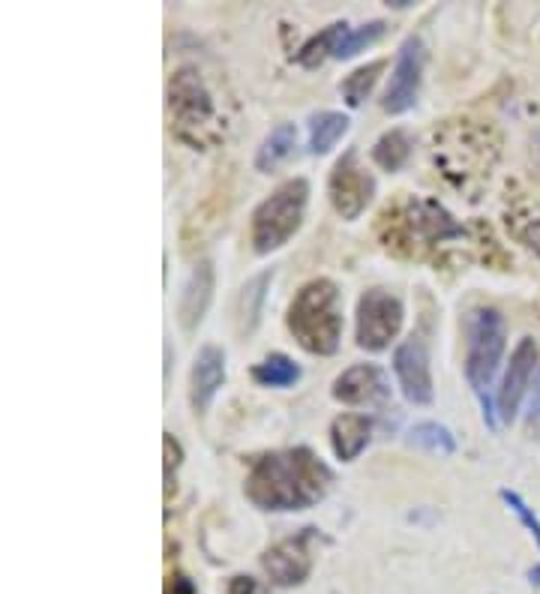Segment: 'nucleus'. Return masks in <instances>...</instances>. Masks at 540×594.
Instances as JSON below:
<instances>
[{"label":"nucleus","instance_id":"obj_1","mask_svg":"<svg viewBox=\"0 0 540 594\" xmlns=\"http://www.w3.org/2000/svg\"><path fill=\"white\" fill-rule=\"evenodd\" d=\"M334 487V471L310 447H288L253 459L243 480L246 502L265 514L310 511Z\"/></svg>","mask_w":540,"mask_h":594},{"label":"nucleus","instance_id":"obj_2","mask_svg":"<svg viewBox=\"0 0 540 594\" xmlns=\"http://www.w3.org/2000/svg\"><path fill=\"white\" fill-rule=\"evenodd\" d=\"M381 243L403 259H424L438 243L466 238L457 219L436 198H400L381 210L379 217Z\"/></svg>","mask_w":540,"mask_h":594},{"label":"nucleus","instance_id":"obj_3","mask_svg":"<svg viewBox=\"0 0 540 594\" xmlns=\"http://www.w3.org/2000/svg\"><path fill=\"white\" fill-rule=\"evenodd\" d=\"M286 328L295 343L315 357H331L343 345V292L334 279L315 276L298 288L286 312Z\"/></svg>","mask_w":540,"mask_h":594},{"label":"nucleus","instance_id":"obj_4","mask_svg":"<svg viewBox=\"0 0 540 594\" xmlns=\"http://www.w3.org/2000/svg\"><path fill=\"white\" fill-rule=\"evenodd\" d=\"M507 349V321L495 307H474L466 316V361L462 373L472 388L474 400L481 402L486 430L498 426V412L493 405V385Z\"/></svg>","mask_w":540,"mask_h":594},{"label":"nucleus","instance_id":"obj_5","mask_svg":"<svg viewBox=\"0 0 540 594\" xmlns=\"http://www.w3.org/2000/svg\"><path fill=\"white\" fill-rule=\"evenodd\" d=\"M307 205H310L307 178H288L267 198H262L250 217V243H253L255 255H271V252L283 250L303 226Z\"/></svg>","mask_w":540,"mask_h":594},{"label":"nucleus","instance_id":"obj_6","mask_svg":"<svg viewBox=\"0 0 540 594\" xmlns=\"http://www.w3.org/2000/svg\"><path fill=\"white\" fill-rule=\"evenodd\" d=\"M165 100H169L174 136L193 148H205L207 136L217 124V103L214 93L207 91L202 72L196 67L174 69L165 88Z\"/></svg>","mask_w":540,"mask_h":594},{"label":"nucleus","instance_id":"obj_7","mask_svg":"<svg viewBox=\"0 0 540 594\" xmlns=\"http://www.w3.org/2000/svg\"><path fill=\"white\" fill-rule=\"evenodd\" d=\"M405 324V307L400 295H393L391 288H367L357 297L355 312V340L357 349H364L369 355L388 352L391 343L400 336Z\"/></svg>","mask_w":540,"mask_h":594},{"label":"nucleus","instance_id":"obj_8","mask_svg":"<svg viewBox=\"0 0 540 594\" xmlns=\"http://www.w3.org/2000/svg\"><path fill=\"white\" fill-rule=\"evenodd\" d=\"M328 198L334 214L345 222H355L364 217V210L372 205L376 198V178L367 165L360 162L357 148H348L334 162V169L328 174Z\"/></svg>","mask_w":540,"mask_h":594},{"label":"nucleus","instance_id":"obj_9","mask_svg":"<svg viewBox=\"0 0 540 594\" xmlns=\"http://www.w3.org/2000/svg\"><path fill=\"white\" fill-rule=\"evenodd\" d=\"M424 67H426V46L417 34L405 36L403 46L397 52L393 60L391 79L381 96V108L388 115H405L412 112L417 100H421V84H424Z\"/></svg>","mask_w":540,"mask_h":594},{"label":"nucleus","instance_id":"obj_10","mask_svg":"<svg viewBox=\"0 0 540 594\" xmlns=\"http://www.w3.org/2000/svg\"><path fill=\"white\" fill-rule=\"evenodd\" d=\"M540 364L538 343L531 336H522L514 352H510V361H507L505 376H502V385L495 390V412H498V421L514 423L519 414V405L529 397L531 378H535V369Z\"/></svg>","mask_w":540,"mask_h":594},{"label":"nucleus","instance_id":"obj_11","mask_svg":"<svg viewBox=\"0 0 540 594\" xmlns=\"http://www.w3.org/2000/svg\"><path fill=\"white\" fill-rule=\"evenodd\" d=\"M393 376L412 405H433L436 400V381L429 366V349L421 336H409L393 349Z\"/></svg>","mask_w":540,"mask_h":594},{"label":"nucleus","instance_id":"obj_12","mask_svg":"<svg viewBox=\"0 0 540 594\" xmlns=\"http://www.w3.org/2000/svg\"><path fill=\"white\" fill-rule=\"evenodd\" d=\"M315 537V528H303L300 535L286 537L262 556V568L271 576V583L279 589H295L307 583L312 573L315 556H312L310 540Z\"/></svg>","mask_w":540,"mask_h":594},{"label":"nucleus","instance_id":"obj_13","mask_svg":"<svg viewBox=\"0 0 540 594\" xmlns=\"http://www.w3.org/2000/svg\"><path fill=\"white\" fill-rule=\"evenodd\" d=\"M331 397L343 405H379L391 400V378L379 364H355L334 378Z\"/></svg>","mask_w":540,"mask_h":594},{"label":"nucleus","instance_id":"obj_14","mask_svg":"<svg viewBox=\"0 0 540 594\" xmlns=\"http://www.w3.org/2000/svg\"><path fill=\"white\" fill-rule=\"evenodd\" d=\"M214 292H217V271L207 259H202L189 267L177 297V321L186 333H193L205 321L207 309L214 304Z\"/></svg>","mask_w":540,"mask_h":594},{"label":"nucleus","instance_id":"obj_15","mask_svg":"<svg viewBox=\"0 0 540 594\" xmlns=\"http://www.w3.org/2000/svg\"><path fill=\"white\" fill-rule=\"evenodd\" d=\"M226 385V352L214 343H205L196 352L189 369V405L202 418L214 405L217 393Z\"/></svg>","mask_w":540,"mask_h":594},{"label":"nucleus","instance_id":"obj_16","mask_svg":"<svg viewBox=\"0 0 540 594\" xmlns=\"http://www.w3.org/2000/svg\"><path fill=\"white\" fill-rule=\"evenodd\" d=\"M331 447L340 462H355L372 442V421L367 414L343 412L331 421Z\"/></svg>","mask_w":540,"mask_h":594},{"label":"nucleus","instance_id":"obj_17","mask_svg":"<svg viewBox=\"0 0 540 594\" xmlns=\"http://www.w3.org/2000/svg\"><path fill=\"white\" fill-rule=\"evenodd\" d=\"M271 283H274V267L258 271L243 283L241 295H238V307H234V321H238V333L241 336H253L265 316L267 295H271Z\"/></svg>","mask_w":540,"mask_h":594},{"label":"nucleus","instance_id":"obj_18","mask_svg":"<svg viewBox=\"0 0 540 594\" xmlns=\"http://www.w3.org/2000/svg\"><path fill=\"white\" fill-rule=\"evenodd\" d=\"M295 148H298V126L288 124V121L276 124L274 129L262 138L258 150H255V172H276V169L295 153Z\"/></svg>","mask_w":540,"mask_h":594},{"label":"nucleus","instance_id":"obj_19","mask_svg":"<svg viewBox=\"0 0 540 594\" xmlns=\"http://www.w3.org/2000/svg\"><path fill=\"white\" fill-rule=\"evenodd\" d=\"M412 153H414V136L409 133V129H403V126H393V129H388V133H381V136L376 138L372 150H369V157H372V162L379 165L381 172H391V174L400 172L405 162L412 160Z\"/></svg>","mask_w":540,"mask_h":594},{"label":"nucleus","instance_id":"obj_20","mask_svg":"<svg viewBox=\"0 0 540 594\" xmlns=\"http://www.w3.org/2000/svg\"><path fill=\"white\" fill-rule=\"evenodd\" d=\"M345 34H348V24L334 22L322 27L319 34H312L303 46L295 52V64L303 69H319L324 60L336 58V52L343 46Z\"/></svg>","mask_w":540,"mask_h":594},{"label":"nucleus","instance_id":"obj_21","mask_svg":"<svg viewBox=\"0 0 540 594\" xmlns=\"http://www.w3.org/2000/svg\"><path fill=\"white\" fill-rule=\"evenodd\" d=\"M250 376L258 388H276V390H286L295 388L303 376V369H300L298 361H291L288 355H267L265 361H258V364L250 369Z\"/></svg>","mask_w":540,"mask_h":594},{"label":"nucleus","instance_id":"obj_22","mask_svg":"<svg viewBox=\"0 0 540 594\" xmlns=\"http://www.w3.org/2000/svg\"><path fill=\"white\" fill-rule=\"evenodd\" d=\"M352 129V121L343 112H319L310 117V153L324 157L343 141V136Z\"/></svg>","mask_w":540,"mask_h":594},{"label":"nucleus","instance_id":"obj_23","mask_svg":"<svg viewBox=\"0 0 540 594\" xmlns=\"http://www.w3.org/2000/svg\"><path fill=\"white\" fill-rule=\"evenodd\" d=\"M405 445L417 447L424 454H433V457H453L457 454V438L450 433L445 423L436 421H421L414 423L409 435H405Z\"/></svg>","mask_w":540,"mask_h":594},{"label":"nucleus","instance_id":"obj_24","mask_svg":"<svg viewBox=\"0 0 540 594\" xmlns=\"http://www.w3.org/2000/svg\"><path fill=\"white\" fill-rule=\"evenodd\" d=\"M388 67V60H369L364 67H357L355 72H348L340 84V93H343V100L348 108H360V105L367 103L369 93L376 91V84H379L381 72Z\"/></svg>","mask_w":540,"mask_h":594},{"label":"nucleus","instance_id":"obj_25","mask_svg":"<svg viewBox=\"0 0 540 594\" xmlns=\"http://www.w3.org/2000/svg\"><path fill=\"white\" fill-rule=\"evenodd\" d=\"M384 34H388V22H381V19L360 24V27H348V34H345L343 46H340L334 60H352L360 52H367L369 46H376Z\"/></svg>","mask_w":540,"mask_h":594},{"label":"nucleus","instance_id":"obj_26","mask_svg":"<svg viewBox=\"0 0 540 594\" xmlns=\"http://www.w3.org/2000/svg\"><path fill=\"white\" fill-rule=\"evenodd\" d=\"M162 457H165V462H162V490H165V502H169L174 492V480H177V469L184 462V447L172 433H162Z\"/></svg>","mask_w":540,"mask_h":594},{"label":"nucleus","instance_id":"obj_27","mask_svg":"<svg viewBox=\"0 0 540 594\" xmlns=\"http://www.w3.org/2000/svg\"><path fill=\"white\" fill-rule=\"evenodd\" d=\"M498 499H502V502L507 504V507H510V514L517 516L519 523H522V528H526V532H529L531 535V540H535V544H538V549H540V516L535 514V511H531L529 507V502H526V499H522V495H519L517 490H498Z\"/></svg>","mask_w":540,"mask_h":594},{"label":"nucleus","instance_id":"obj_28","mask_svg":"<svg viewBox=\"0 0 540 594\" xmlns=\"http://www.w3.org/2000/svg\"><path fill=\"white\" fill-rule=\"evenodd\" d=\"M526 421L538 423L540 421V364L535 369V378H531L529 397H526Z\"/></svg>","mask_w":540,"mask_h":594},{"label":"nucleus","instance_id":"obj_29","mask_svg":"<svg viewBox=\"0 0 540 594\" xmlns=\"http://www.w3.org/2000/svg\"><path fill=\"white\" fill-rule=\"evenodd\" d=\"M226 594H262V589H258V580H255V576H243V573H238V576H231L229 585H226Z\"/></svg>","mask_w":540,"mask_h":594},{"label":"nucleus","instance_id":"obj_30","mask_svg":"<svg viewBox=\"0 0 540 594\" xmlns=\"http://www.w3.org/2000/svg\"><path fill=\"white\" fill-rule=\"evenodd\" d=\"M169 594H198L196 585L186 580L184 573H174L172 583H169Z\"/></svg>","mask_w":540,"mask_h":594},{"label":"nucleus","instance_id":"obj_31","mask_svg":"<svg viewBox=\"0 0 540 594\" xmlns=\"http://www.w3.org/2000/svg\"><path fill=\"white\" fill-rule=\"evenodd\" d=\"M522 238H526V243H529L531 250H535V255L540 259V219H535V222H531Z\"/></svg>","mask_w":540,"mask_h":594},{"label":"nucleus","instance_id":"obj_32","mask_svg":"<svg viewBox=\"0 0 540 594\" xmlns=\"http://www.w3.org/2000/svg\"><path fill=\"white\" fill-rule=\"evenodd\" d=\"M529 583H531V585H538V589H540V561H538V564H535V568H531V571H529Z\"/></svg>","mask_w":540,"mask_h":594},{"label":"nucleus","instance_id":"obj_33","mask_svg":"<svg viewBox=\"0 0 540 594\" xmlns=\"http://www.w3.org/2000/svg\"><path fill=\"white\" fill-rule=\"evenodd\" d=\"M535 153H538V162H540V129H538V136H535Z\"/></svg>","mask_w":540,"mask_h":594}]
</instances>
